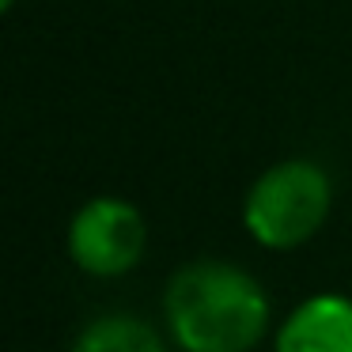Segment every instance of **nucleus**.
<instances>
[{
  "label": "nucleus",
  "mask_w": 352,
  "mask_h": 352,
  "mask_svg": "<svg viewBox=\"0 0 352 352\" xmlns=\"http://www.w3.org/2000/svg\"><path fill=\"white\" fill-rule=\"evenodd\" d=\"M72 352H167V344L137 314H102L80 329Z\"/></svg>",
  "instance_id": "39448f33"
},
{
  "label": "nucleus",
  "mask_w": 352,
  "mask_h": 352,
  "mask_svg": "<svg viewBox=\"0 0 352 352\" xmlns=\"http://www.w3.org/2000/svg\"><path fill=\"white\" fill-rule=\"evenodd\" d=\"M148 250V223L133 201L91 197L69 223V258L87 276H125Z\"/></svg>",
  "instance_id": "7ed1b4c3"
},
{
  "label": "nucleus",
  "mask_w": 352,
  "mask_h": 352,
  "mask_svg": "<svg viewBox=\"0 0 352 352\" xmlns=\"http://www.w3.org/2000/svg\"><path fill=\"white\" fill-rule=\"evenodd\" d=\"M276 352H352V299L318 292L303 299L273 337Z\"/></svg>",
  "instance_id": "20e7f679"
},
{
  "label": "nucleus",
  "mask_w": 352,
  "mask_h": 352,
  "mask_svg": "<svg viewBox=\"0 0 352 352\" xmlns=\"http://www.w3.org/2000/svg\"><path fill=\"white\" fill-rule=\"evenodd\" d=\"M269 314L265 288L235 261H190L163 292V318L182 352H250L269 333Z\"/></svg>",
  "instance_id": "f257e3e1"
},
{
  "label": "nucleus",
  "mask_w": 352,
  "mask_h": 352,
  "mask_svg": "<svg viewBox=\"0 0 352 352\" xmlns=\"http://www.w3.org/2000/svg\"><path fill=\"white\" fill-rule=\"evenodd\" d=\"M333 182L311 160H284L261 170L243 201V223L269 250H296L326 223Z\"/></svg>",
  "instance_id": "f03ea898"
},
{
  "label": "nucleus",
  "mask_w": 352,
  "mask_h": 352,
  "mask_svg": "<svg viewBox=\"0 0 352 352\" xmlns=\"http://www.w3.org/2000/svg\"><path fill=\"white\" fill-rule=\"evenodd\" d=\"M0 8H4V12H12V8H16V0H0Z\"/></svg>",
  "instance_id": "423d86ee"
}]
</instances>
